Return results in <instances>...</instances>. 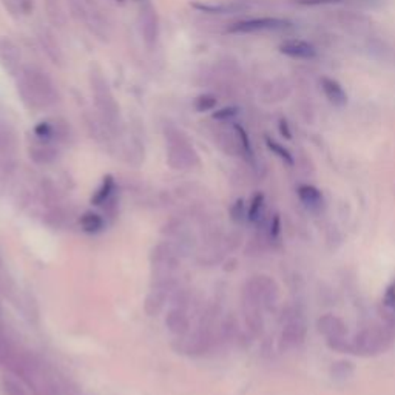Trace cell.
<instances>
[{
  "label": "cell",
  "mask_w": 395,
  "mask_h": 395,
  "mask_svg": "<svg viewBox=\"0 0 395 395\" xmlns=\"http://www.w3.org/2000/svg\"><path fill=\"white\" fill-rule=\"evenodd\" d=\"M16 88L21 102L31 112H47L59 102L58 85L47 71L36 65H23L16 76Z\"/></svg>",
  "instance_id": "obj_1"
},
{
  "label": "cell",
  "mask_w": 395,
  "mask_h": 395,
  "mask_svg": "<svg viewBox=\"0 0 395 395\" xmlns=\"http://www.w3.org/2000/svg\"><path fill=\"white\" fill-rule=\"evenodd\" d=\"M90 90L102 122L110 128H117L121 124V108L104 73L98 68H93L90 73Z\"/></svg>",
  "instance_id": "obj_2"
},
{
  "label": "cell",
  "mask_w": 395,
  "mask_h": 395,
  "mask_svg": "<svg viewBox=\"0 0 395 395\" xmlns=\"http://www.w3.org/2000/svg\"><path fill=\"white\" fill-rule=\"evenodd\" d=\"M392 326L386 325H372L360 330L351 343V352L362 357H374L384 352L392 342Z\"/></svg>",
  "instance_id": "obj_3"
},
{
  "label": "cell",
  "mask_w": 395,
  "mask_h": 395,
  "mask_svg": "<svg viewBox=\"0 0 395 395\" xmlns=\"http://www.w3.org/2000/svg\"><path fill=\"white\" fill-rule=\"evenodd\" d=\"M165 139L169 145V161L177 169H184L193 164L196 159V153L189 141L187 135L181 128L167 127L165 128Z\"/></svg>",
  "instance_id": "obj_4"
},
{
  "label": "cell",
  "mask_w": 395,
  "mask_h": 395,
  "mask_svg": "<svg viewBox=\"0 0 395 395\" xmlns=\"http://www.w3.org/2000/svg\"><path fill=\"white\" fill-rule=\"evenodd\" d=\"M293 28V23L281 17H253L235 22L227 28L231 34H264V33H283Z\"/></svg>",
  "instance_id": "obj_5"
},
{
  "label": "cell",
  "mask_w": 395,
  "mask_h": 395,
  "mask_svg": "<svg viewBox=\"0 0 395 395\" xmlns=\"http://www.w3.org/2000/svg\"><path fill=\"white\" fill-rule=\"evenodd\" d=\"M137 26H139L144 45L149 50H153L159 41L161 25L158 11H156V8L150 4V0L141 2L139 14H137Z\"/></svg>",
  "instance_id": "obj_6"
},
{
  "label": "cell",
  "mask_w": 395,
  "mask_h": 395,
  "mask_svg": "<svg viewBox=\"0 0 395 395\" xmlns=\"http://www.w3.org/2000/svg\"><path fill=\"white\" fill-rule=\"evenodd\" d=\"M0 67L11 78L19 75L23 67L21 48L17 47L14 41L5 38V36L0 38Z\"/></svg>",
  "instance_id": "obj_7"
},
{
  "label": "cell",
  "mask_w": 395,
  "mask_h": 395,
  "mask_svg": "<svg viewBox=\"0 0 395 395\" xmlns=\"http://www.w3.org/2000/svg\"><path fill=\"white\" fill-rule=\"evenodd\" d=\"M70 127L65 121L56 117V119H45L34 127V136L38 139L48 141V142H58L65 139L68 135Z\"/></svg>",
  "instance_id": "obj_8"
},
{
  "label": "cell",
  "mask_w": 395,
  "mask_h": 395,
  "mask_svg": "<svg viewBox=\"0 0 395 395\" xmlns=\"http://www.w3.org/2000/svg\"><path fill=\"white\" fill-rule=\"evenodd\" d=\"M280 53L295 60H314L317 48L314 45L301 39H288L280 45Z\"/></svg>",
  "instance_id": "obj_9"
},
{
  "label": "cell",
  "mask_w": 395,
  "mask_h": 395,
  "mask_svg": "<svg viewBox=\"0 0 395 395\" xmlns=\"http://www.w3.org/2000/svg\"><path fill=\"white\" fill-rule=\"evenodd\" d=\"M317 327L320 330V334H323L329 342H334V339H343L346 338L347 327L344 325V321L334 315V314H326L317 321Z\"/></svg>",
  "instance_id": "obj_10"
},
{
  "label": "cell",
  "mask_w": 395,
  "mask_h": 395,
  "mask_svg": "<svg viewBox=\"0 0 395 395\" xmlns=\"http://www.w3.org/2000/svg\"><path fill=\"white\" fill-rule=\"evenodd\" d=\"M302 6H320V5H346L357 10H376L383 5V0H295Z\"/></svg>",
  "instance_id": "obj_11"
},
{
  "label": "cell",
  "mask_w": 395,
  "mask_h": 395,
  "mask_svg": "<svg viewBox=\"0 0 395 395\" xmlns=\"http://www.w3.org/2000/svg\"><path fill=\"white\" fill-rule=\"evenodd\" d=\"M320 85L325 98L329 100V104H332L337 108H342L347 104V93L338 80L325 76L320 79Z\"/></svg>",
  "instance_id": "obj_12"
},
{
  "label": "cell",
  "mask_w": 395,
  "mask_h": 395,
  "mask_svg": "<svg viewBox=\"0 0 395 395\" xmlns=\"http://www.w3.org/2000/svg\"><path fill=\"white\" fill-rule=\"evenodd\" d=\"M39 42L42 45L45 54H47V58L54 63V65L62 67L63 62H65V54H63L62 47L56 41V38H54L48 30H41Z\"/></svg>",
  "instance_id": "obj_13"
},
{
  "label": "cell",
  "mask_w": 395,
  "mask_h": 395,
  "mask_svg": "<svg viewBox=\"0 0 395 395\" xmlns=\"http://www.w3.org/2000/svg\"><path fill=\"white\" fill-rule=\"evenodd\" d=\"M306 338V326L301 320H292L281 334V344L288 349L300 346Z\"/></svg>",
  "instance_id": "obj_14"
},
{
  "label": "cell",
  "mask_w": 395,
  "mask_h": 395,
  "mask_svg": "<svg viewBox=\"0 0 395 395\" xmlns=\"http://www.w3.org/2000/svg\"><path fill=\"white\" fill-rule=\"evenodd\" d=\"M338 23L352 34H364L371 30V21L358 13H339Z\"/></svg>",
  "instance_id": "obj_15"
},
{
  "label": "cell",
  "mask_w": 395,
  "mask_h": 395,
  "mask_svg": "<svg viewBox=\"0 0 395 395\" xmlns=\"http://www.w3.org/2000/svg\"><path fill=\"white\" fill-rule=\"evenodd\" d=\"M298 196L301 199V203L310 210H320L325 204L323 193L314 186H300Z\"/></svg>",
  "instance_id": "obj_16"
},
{
  "label": "cell",
  "mask_w": 395,
  "mask_h": 395,
  "mask_svg": "<svg viewBox=\"0 0 395 395\" xmlns=\"http://www.w3.org/2000/svg\"><path fill=\"white\" fill-rule=\"evenodd\" d=\"M45 4V11H47L48 19L53 25L56 26H63L67 22L65 11H63V6L60 0H43Z\"/></svg>",
  "instance_id": "obj_17"
},
{
  "label": "cell",
  "mask_w": 395,
  "mask_h": 395,
  "mask_svg": "<svg viewBox=\"0 0 395 395\" xmlns=\"http://www.w3.org/2000/svg\"><path fill=\"white\" fill-rule=\"evenodd\" d=\"M5 10L14 17L30 16L34 10V0H2Z\"/></svg>",
  "instance_id": "obj_18"
},
{
  "label": "cell",
  "mask_w": 395,
  "mask_h": 395,
  "mask_svg": "<svg viewBox=\"0 0 395 395\" xmlns=\"http://www.w3.org/2000/svg\"><path fill=\"white\" fill-rule=\"evenodd\" d=\"M115 187H116L115 178L112 177V174H107V177H105L104 181H102V184H100V187H99L98 191L95 193V196L91 198V203H93L95 206H102V204H105L107 201H108V198L113 195Z\"/></svg>",
  "instance_id": "obj_19"
},
{
  "label": "cell",
  "mask_w": 395,
  "mask_h": 395,
  "mask_svg": "<svg viewBox=\"0 0 395 395\" xmlns=\"http://www.w3.org/2000/svg\"><path fill=\"white\" fill-rule=\"evenodd\" d=\"M80 226L87 233H98L104 228V219L98 214L87 212L80 218Z\"/></svg>",
  "instance_id": "obj_20"
},
{
  "label": "cell",
  "mask_w": 395,
  "mask_h": 395,
  "mask_svg": "<svg viewBox=\"0 0 395 395\" xmlns=\"http://www.w3.org/2000/svg\"><path fill=\"white\" fill-rule=\"evenodd\" d=\"M218 105V99L215 95L210 93H203L199 95L195 100H193V107L198 113H206V112H212L215 110V107Z\"/></svg>",
  "instance_id": "obj_21"
},
{
  "label": "cell",
  "mask_w": 395,
  "mask_h": 395,
  "mask_svg": "<svg viewBox=\"0 0 395 395\" xmlns=\"http://www.w3.org/2000/svg\"><path fill=\"white\" fill-rule=\"evenodd\" d=\"M355 371V367H354V363L351 362H337L334 366H332V369H330V372H332V376L334 379H349Z\"/></svg>",
  "instance_id": "obj_22"
},
{
  "label": "cell",
  "mask_w": 395,
  "mask_h": 395,
  "mask_svg": "<svg viewBox=\"0 0 395 395\" xmlns=\"http://www.w3.org/2000/svg\"><path fill=\"white\" fill-rule=\"evenodd\" d=\"M265 142H268V147H269V150L270 152H273L275 154L278 156V158H281L283 161H286L288 164H293V158H292V154L289 153V150L288 149H284V147L281 145V144H278L277 141H273V139H270V137H268V139H265Z\"/></svg>",
  "instance_id": "obj_23"
},
{
  "label": "cell",
  "mask_w": 395,
  "mask_h": 395,
  "mask_svg": "<svg viewBox=\"0 0 395 395\" xmlns=\"http://www.w3.org/2000/svg\"><path fill=\"white\" fill-rule=\"evenodd\" d=\"M263 203H264V198H263L261 193H258V195L253 196L252 204L249 207V219H252V221L260 216V212L263 209Z\"/></svg>",
  "instance_id": "obj_24"
},
{
  "label": "cell",
  "mask_w": 395,
  "mask_h": 395,
  "mask_svg": "<svg viewBox=\"0 0 395 395\" xmlns=\"http://www.w3.org/2000/svg\"><path fill=\"white\" fill-rule=\"evenodd\" d=\"M236 115H238V108H235V107H227V108L218 110V112H215V113H214V119H216V121L226 122V121H231V119L235 117Z\"/></svg>",
  "instance_id": "obj_25"
},
{
  "label": "cell",
  "mask_w": 395,
  "mask_h": 395,
  "mask_svg": "<svg viewBox=\"0 0 395 395\" xmlns=\"http://www.w3.org/2000/svg\"><path fill=\"white\" fill-rule=\"evenodd\" d=\"M84 4L90 8L91 11H95V13H98V14H102V13H100V8H99V2H98V0H84Z\"/></svg>",
  "instance_id": "obj_26"
},
{
  "label": "cell",
  "mask_w": 395,
  "mask_h": 395,
  "mask_svg": "<svg viewBox=\"0 0 395 395\" xmlns=\"http://www.w3.org/2000/svg\"><path fill=\"white\" fill-rule=\"evenodd\" d=\"M280 132H281V135H283V136H286L288 139H290V137H292V135H290V132H289V127H288V122H286V121H281V122H280Z\"/></svg>",
  "instance_id": "obj_27"
},
{
  "label": "cell",
  "mask_w": 395,
  "mask_h": 395,
  "mask_svg": "<svg viewBox=\"0 0 395 395\" xmlns=\"http://www.w3.org/2000/svg\"><path fill=\"white\" fill-rule=\"evenodd\" d=\"M139 2H145V0H139Z\"/></svg>",
  "instance_id": "obj_28"
},
{
  "label": "cell",
  "mask_w": 395,
  "mask_h": 395,
  "mask_svg": "<svg viewBox=\"0 0 395 395\" xmlns=\"http://www.w3.org/2000/svg\"><path fill=\"white\" fill-rule=\"evenodd\" d=\"M119 2H124V0H119Z\"/></svg>",
  "instance_id": "obj_29"
}]
</instances>
